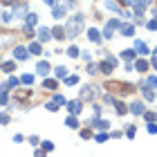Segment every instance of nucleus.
Masks as SVG:
<instances>
[{"label": "nucleus", "instance_id": "obj_1", "mask_svg": "<svg viewBox=\"0 0 157 157\" xmlns=\"http://www.w3.org/2000/svg\"><path fill=\"white\" fill-rule=\"evenodd\" d=\"M83 16L81 14H77V16H72V18H70V22H67V27H65V34L67 36H77V34H81V29H83Z\"/></svg>", "mask_w": 157, "mask_h": 157}, {"label": "nucleus", "instance_id": "obj_2", "mask_svg": "<svg viewBox=\"0 0 157 157\" xmlns=\"http://www.w3.org/2000/svg\"><path fill=\"white\" fill-rule=\"evenodd\" d=\"M97 94H99V90L94 85H83L81 88V99H94Z\"/></svg>", "mask_w": 157, "mask_h": 157}, {"label": "nucleus", "instance_id": "obj_3", "mask_svg": "<svg viewBox=\"0 0 157 157\" xmlns=\"http://www.w3.org/2000/svg\"><path fill=\"white\" fill-rule=\"evenodd\" d=\"M81 108H83V106H81V99H77V101H70V103H67V110H70L72 114L81 112Z\"/></svg>", "mask_w": 157, "mask_h": 157}, {"label": "nucleus", "instance_id": "obj_4", "mask_svg": "<svg viewBox=\"0 0 157 157\" xmlns=\"http://www.w3.org/2000/svg\"><path fill=\"white\" fill-rule=\"evenodd\" d=\"M27 54H29V52H27L25 47H16V49H14V56H16V59H20V61H25Z\"/></svg>", "mask_w": 157, "mask_h": 157}, {"label": "nucleus", "instance_id": "obj_5", "mask_svg": "<svg viewBox=\"0 0 157 157\" xmlns=\"http://www.w3.org/2000/svg\"><path fill=\"white\" fill-rule=\"evenodd\" d=\"M36 70H38V74H40V77H45V74H49V65H47L45 61H40Z\"/></svg>", "mask_w": 157, "mask_h": 157}, {"label": "nucleus", "instance_id": "obj_6", "mask_svg": "<svg viewBox=\"0 0 157 157\" xmlns=\"http://www.w3.org/2000/svg\"><path fill=\"white\" fill-rule=\"evenodd\" d=\"M52 34H54V38H56V40H61V38H65V36H67L63 27H56V29H52Z\"/></svg>", "mask_w": 157, "mask_h": 157}, {"label": "nucleus", "instance_id": "obj_7", "mask_svg": "<svg viewBox=\"0 0 157 157\" xmlns=\"http://www.w3.org/2000/svg\"><path fill=\"white\" fill-rule=\"evenodd\" d=\"M148 45L146 43H142V40H137V54H148Z\"/></svg>", "mask_w": 157, "mask_h": 157}, {"label": "nucleus", "instance_id": "obj_8", "mask_svg": "<svg viewBox=\"0 0 157 157\" xmlns=\"http://www.w3.org/2000/svg\"><path fill=\"white\" fill-rule=\"evenodd\" d=\"M121 34H124V36H132V34H135V27L132 25H124L121 27Z\"/></svg>", "mask_w": 157, "mask_h": 157}, {"label": "nucleus", "instance_id": "obj_9", "mask_svg": "<svg viewBox=\"0 0 157 157\" xmlns=\"http://www.w3.org/2000/svg\"><path fill=\"white\" fill-rule=\"evenodd\" d=\"M135 70H137V72H146V70H148V63H146V61H137V63H135Z\"/></svg>", "mask_w": 157, "mask_h": 157}, {"label": "nucleus", "instance_id": "obj_10", "mask_svg": "<svg viewBox=\"0 0 157 157\" xmlns=\"http://www.w3.org/2000/svg\"><path fill=\"white\" fill-rule=\"evenodd\" d=\"M43 88H47V90H56V88H59V83H56V81H52V79H47V81L43 83Z\"/></svg>", "mask_w": 157, "mask_h": 157}, {"label": "nucleus", "instance_id": "obj_11", "mask_svg": "<svg viewBox=\"0 0 157 157\" xmlns=\"http://www.w3.org/2000/svg\"><path fill=\"white\" fill-rule=\"evenodd\" d=\"M63 14H65L63 7H54V9H52V16H54V18H63Z\"/></svg>", "mask_w": 157, "mask_h": 157}, {"label": "nucleus", "instance_id": "obj_12", "mask_svg": "<svg viewBox=\"0 0 157 157\" xmlns=\"http://www.w3.org/2000/svg\"><path fill=\"white\" fill-rule=\"evenodd\" d=\"M65 124H67V128H79V121H77V117H74V114H72V117H67Z\"/></svg>", "mask_w": 157, "mask_h": 157}, {"label": "nucleus", "instance_id": "obj_13", "mask_svg": "<svg viewBox=\"0 0 157 157\" xmlns=\"http://www.w3.org/2000/svg\"><path fill=\"white\" fill-rule=\"evenodd\" d=\"M121 56H124L126 61H132V59H135V52H132V49H124V52H121Z\"/></svg>", "mask_w": 157, "mask_h": 157}, {"label": "nucleus", "instance_id": "obj_14", "mask_svg": "<svg viewBox=\"0 0 157 157\" xmlns=\"http://www.w3.org/2000/svg\"><path fill=\"white\" fill-rule=\"evenodd\" d=\"M88 38L92 40V43H99V32H97V29H90V32H88Z\"/></svg>", "mask_w": 157, "mask_h": 157}, {"label": "nucleus", "instance_id": "obj_15", "mask_svg": "<svg viewBox=\"0 0 157 157\" xmlns=\"http://www.w3.org/2000/svg\"><path fill=\"white\" fill-rule=\"evenodd\" d=\"M38 32H40V40H47V38L52 36V32H49V29H45V27H40Z\"/></svg>", "mask_w": 157, "mask_h": 157}, {"label": "nucleus", "instance_id": "obj_16", "mask_svg": "<svg viewBox=\"0 0 157 157\" xmlns=\"http://www.w3.org/2000/svg\"><path fill=\"white\" fill-rule=\"evenodd\" d=\"M130 110H132L135 114H142V112H144V108H142V103H139V101H137V103H132V108H130Z\"/></svg>", "mask_w": 157, "mask_h": 157}, {"label": "nucleus", "instance_id": "obj_17", "mask_svg": "<svg viewBox=\"0 0 157 157\" xmlns=\"http://www.w3.org/2000/svg\"><path fill=\"white\" fill-rule=\"evenodd\" d=\"M67 54H70V56H72V59H77V56L81 54V49H79V47H74V45H72V47H70V49H67Z\"/></svg>", "mask_w": 157, "mask_h": 157}, {"label": "nucleus", "instance_id": "obj_18", "mask_svg": "<svg viewBox=\"0 0 157 157\" xmlns=\"http://www.w3.org/2000/svg\"><path fill=\"white\" fill-rule=\"evenodd\" d=\"M29 52H32V54H36V56H38V54H40V43H34L32 47H29Z\"/></svg>", "mask_w": 157, "mask_h": 157}, {"label": "nucleus", "instance_id": "obj_19", "mask_svg": "<svg viewBox=\"0 0 157 157\" xmlns=\"http://www.w3.org/2000/svg\"><path fill=\"white\" fill-rule=\"evenodd\" d=\"M65 74H67V67H63V65L56 67V77H65Z\"/></svg>", "mask_w": 157, "mask_h": 157}, {"label": "nucleus", "instance_id": "obj_20", "mask_svg": "<svg viewBox=\"0 0 157 157\" xmlns=\"http://www.w3.org/2000/svg\"><path fill=\"white\" fill-rule=\"evenodd\" d=\"M0 124H2V126H7V124H9V114L0 112Z\"/></svg>", "mask_w": 157, "mask_h": 157}, {"label": "nucleus", "instance_id": "obj_21", "mask_svg": "<svg viewBox=\"0 0 157 157\" xmlns=\"http://www.w3.org/2000/svg\"><path fill=\"white\" fill-rule=\"evenodd\" d=\"M77 81H79V79H77V74H74V77H67V79H65V83H67V85H74Z\"/></svg>", "mask_w": 157, "mask_h": 157}, {"label": "nucleus", "instance_id": "obj_22", "mask_svg": "<svg viewBox=\"0 0 157 157\" xmlns=\"http://www.w3.org/2000/svg\"><path fill=\"white\" fill-rule=\"evenodd\" d=\"M150 2H153V0H139V2H137V7H142V9H144V7H148Z\"/></svg>", "mask_w": 157, "mask_h": 157}, {"label": "nucleus", "instance_id": "obj_23", "mask_svg": "<svg viewBox=\"0 0 157 157\" xmlns=\"http://www.w3.org/2000/svg\"><path fill=\"white\" fill-rule=\"evenodd\" d=\"M22 32H25V36H27V38H32V36H34V32H32V27H25V29H22Z\"/></svg>", "mask_w": 157, "mask_h": 157}, {"label": "nucleus", "instance_id": "obj_24", "mask_svg": "<svg viewBox=\"0 0 157 157\" xmlns=\"http://www.w3.org/2000/svg\"><path fill=\"white\" fill-rule=\"evenodd\" d=\"M97 70H99V67L94 65V63H90V65H88V72H90V74H94V72H97Z\"/></svg>", "mask_w": 157, "mask_h": 157}, {"label": "nucleus", "instance_id": "obj_25", "mask_svg": "<svg viewBox=\"0 0 157 157\" xmlns=\"http://www.w3.org/2000/svg\"><path fill=\"white\" fill-rule=\"evenodd\" d=\"M126 135H128V139H132V137H135V128H128Z\"/></svg>", "mask_w": 157, "mask_h": 157}, {"label": "nucleus", "instance_id": "obj_26", "mask_svg": "<svg viewBox=\"0 0 157 157\" xmlns=\"http://www.w3.org/2000/svg\"><path fill=\"white\" fill-rule=\"evenodd\" d=\"M2 67H5V72H11V70H14V63H5Z\"/></svg>", "mask_w": 157, "mask_h": 157}, {"label": "nucleus", "instance_id": "obj_27", "mask_svg": "<svg viewBox=\"0 0 157 157\" xmlns=\"http://www.w3.org/2000/svg\"><path fill=\"white\" fill-rule=\"evenodd\" d=\"M117 112H119V114H124V112H126V108H124V103H117Z\"/></svg>", "mask_w": 157, "mask_h": 157}, {"label": "nucleus", "instance_id": "obj_28", "mask_svg": "<svg viewBox=\"0 0 157 157\" xmlns=\"http://www.w3.org/2000/svg\"><path fill=\"white\" fill-rule=\"evenodd\" d=\"M14 142H16V144H20V142H25V137H22V135H16V137H14Z\"/></svg>", "mask_w": 157, "mask_h": 157}, {"label": "nucleus", "instance_id": "obj_29", "mask_svg": "<svg viewBox=\"0 0 157 157\" xmlns=\"http://www.w3.org/2000/svg\"><path fill=\"white\" fill-rule=\"evenodd\" d=\"M29 16V25H34V22H36V14H27Z\"/></svg>", "mask_w": 157, "mask_h": 157}, {"label": "nucleus", "instance_id": "obj_30", "mask_svg": "<svg viewBox=\"0 0 157 157\" xmlns=\"http://www.w3.org/2000/svg\"><path fill=\"white\" fill-rule=\"evenodd\" d=\"M148 85H153V88H155V85H157V79H155V77H150V79H148Z\"/></svg>", "mask_w": 157, "mask_h": 157}, {"label": "nucleus", "instance_id": "obj_31", "mask_svg": "<svg viewBox=\"0 0 157 157\" xmlns=\"http://www.w3.org/2000/svg\"><path fill=\"white\" fill-rule=\"evenodd\" d=\"M11 20V14H2V22H9Z\"/></svg>", "mask_w": 157, "mask_h": 157}, {"label": "nucleus", "instance_id": "obj_32", "mask_svg": "<svg viewBox=\"0 0 157 157\" xmlns=\"http://www.w3.org/2000/svg\"><path fill=\"white\" fill-rule=\"evenodd\" d=\"M0 103H7V94H0Z\"/></svg>", "mask_w": 157, "mask_h": 157}, {"label": "nucleus", "instance_id": "obj_33", "mask_svg": "<svg viewBox=\"0 0 157 157\" xmlns=\"http://www.w3.org/2000/svg\"><path fill=\"white\" fill-rule=\"evenodd\" d=\"M124 5H135V0H124Z\"/></svg>", "mask_w": 157, "mask_h": 157}, {"label": "nucleus", "instance_id": "obj_34", "mask_svg": "<svg viewBox=\"0 0 157 157\" xmlns=\"http://www.w3.org/2000/svg\"><path fill=\"white\" fill-rule=\"evenodd\" d=\"M45 2H47V5H54V2H56V0H45Z\"/></svg>", "mask_w": 157, "mask_h": 157}, {"label": "nucleus", "instance_id": "obj_35", "mask_svg": "<svg viewBox=\"0 0 157 157\" xmlns=\"http://www.w3.org/2000/svg\"><path fill=\"white\" fill-rule=\"evenodd\" d=\"M155 18H157V11H155Z\"/></svg>", "mask_w": 157, "mask_h": 157}, {"label": "nucleus", "instance_id": "obj_36", "mask_svg": "<svg viewBox=\"0 0 157 157\" xmlns=\"http://www.w3.org/2000/svg\"><path fill=\"white\" fill-rule=\"evenodd\" d=\"M155 52H157V49H155Z\"/></svg>", "mask_w": 157, "mask_h": 157}]
</instances>
